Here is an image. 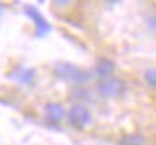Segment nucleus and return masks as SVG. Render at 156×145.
I'll use <instances>...</instances> for the list:
<instances>
[{"label":"nucleus","mask_w":156,"mask_h":145,"mask_svg":"<svg viewBox=\"0 0 156 145\" xmlns=\"http://www.w3.org/2000/svg\"><path fill=\"white\" fill-rule=\"evenodd\" d=\"M51 71H53L55 78L73 84L74 88H86V84L91 80V74H93L90 71H86V69L74 65V63H69V61H57Z\"/></svg>","instance_id":"f257e3e1"},{"label":"nucleus","mask_w":156,"mask_h":145,"mask_svg":"<svg viewBox=\"0 0 156 145\" xmlns=\"http://www.w3.org/2000/svg\"><path fill=\"white\" fill-rule=\"evenodd\" d=\"M67 120L74 130H86V128L91 126L93 114L86 103H73L69 113H67Z\"/></svg>","instance_id":"f03ea898"},{"label":"nucleus","mask_w":156,"mask_h":145,"mask_svg":"<svg viewBox=\"0 0 156 145\" xmlns=\"http://www.w3.org/2000/svg\"><path fill=\"white\" fill-rule=\"evenodd\" d=\"M128 90V84L124 78H107V80H99L95 92L99 94V97L103 99H116V97H122Z\"/></svg>","instance_id":"7ed1b4c3"},{"label":"nucleus","mask_w":156,"mask_h":145,"mask_svg":"<svg viewBox=\"0 0 156 145\" xmlns=\"http://www.w3.org/2000/svg\"><path fill=\"white\" fill-rule=\"evenodd\" d=\"M23 13L33 21V25H34V36L36 38H44L51 31V25L48 23V19L40 13V10H38L36 6H33V4L23 6Z\"/></svg>","instance_id":"20e7f679"},{"label":"nucleus","mask_w":156,"mask_h":145,"mask_svg":"<svg viewBox=\"0 0 156 145\" xmlns=\"http://www.w3.org/2000/svg\"><path fill=\"white\" fill-rule=\"evenodd\" d=\"M8 78L13 80L15 84H19V86L30 88L36 84V69L27 67V65H17L12 71H8Z\"/></svg>","instance_id":"39448f33"},{"label":"nucleus","mask_w":156,"mask_h":145,"mask_svg":"<svg viewBox=\"0 0 156 145\" xmlns=\"http://www.w3.org/2000/svg\"><path fill=\"white\" fill-rule=\"evenodd\" d=\"M42 113H44V120L48 122V124L55 126V124H59L61 120L67 118L69 109H65V105L59 103V101H48V103L44 105Z\"/></svg>","instance_id":"423d86ee"},{"label":"nucleus","mask_w":156,"mask_h":145,"mask_svg":"<svg viewBox=\"0 0 156 145\" xmlns=\"http://www.w3.org/2000/svg\"><path fill=\"white\" fill-rule=\"evenodd\" d=\"M114 69H116L114 61L107 59V57H99L95 67H93V74H95L99 80H107V78H112Z\"/></svg>","instance_id":"0eeeda50"},{"label":"nucleus","mask_w":156,"mask_h":145,"mask_svg":"<svg viewBox=\"0 0 156 145\" xmlns=\"http://www.w3.org/2000/svg\"><path fill=\"white\" fill-rule=\"evenodd\" d=\"M118 145H147V137L141 134H129L126 137H122Z\"/></svg>","instance_id":"6e6552de"},{"label":"nucleus","mask_w":156,"mask_h":145,"mask_svg":"<svg viewBox=\"0 0 156 145\" xmlns=\"http://www.w3.org/2000/svg\"><path fill=\"white\" fill-rule=\"evenodd\" d=\"M143 78H145V82L149 84V86L156 88V69L154 67L152 69H147V71L143 73Z\"/></svg>","instance_id":"1a4fd4ad"},{"label":"nucleus","mask_w":156,"mask_h":145,"mask_svg":"<svg viewBox=\"0 0 156 145\" xmlns=\"http://www.w3.org/2000/svg\"><path fill=\"white\" fill-rule=\"evenodd\" d=\"M149 27H151V29H156V15L149 17Z\"/></svg>","instance_id":"9d476101"},{"label":"nucleus","mask_w":156,"mask_h":145,"mask_svg":"<svg viewBox=\"0 0 156 145\" xmlns=\"http://www.w3.org/2000/svg\"><path fill=\"white\" fill-rule=\"evenodd\" d=\"M2 12H4V6H2V4H0V15H2Z\"/></svg>","instance_id":"9b49d317"}]
</instances>
